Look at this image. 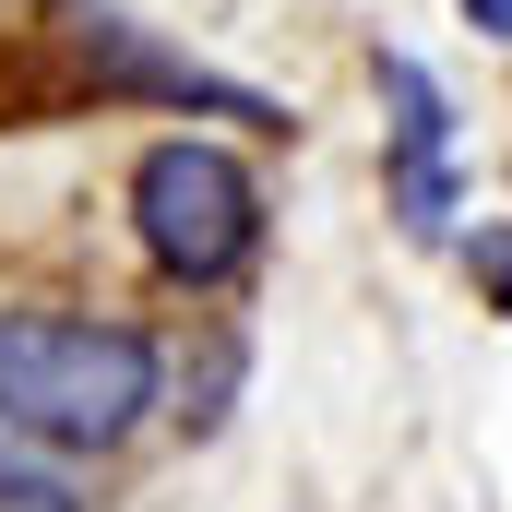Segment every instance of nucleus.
<instances>
[{
  "mask_svg": "<svg viewBox=\"0 0 512 512\" xmlns=\"http://www.w3.org/2000/svg\"><path fill=\"white\" fill-rule=\"evenodd\" d=\"M155 334L84 322V310H0V429H24L36 453H108L155 417Z\"/></svg>",
  "mask_w": 512,
  "mask_h": 512,
  "instance_id": "nucleus-1",
  "label": "nucleus"
},
{
  "mask_svg": "<svg viewBox=\"0 0 512 512\" xmlns=\"http://www.w3.org/2000/svg\"><path fill=\"white\" fill-rule=\"evenodd\" d=\"M131 227H143L155 274L227 286V274L262 251V191H251V167H239L227 143L179 131V143H143V167H131Z\"/></svg>",
  "mask_w": 512,
  "mask_h": 512,
  "instance_id": "nucleus-2",
  "label": "nucleus"
},
{
  "mask_svg": "<svg viewBox=\"0 0 512 512\" xmlns=\"http://www.w3.org/2000/svg\"><path fill=\"white\" fill-rule=\"evenodd\" d=\"M48 48H60V72L72 84H96V96H167V108H215V120H286L274 96H251V84H227V72H203V60H179V48H155L131 12H108V0H60L48 12Z\"/></svg>",
  "mask_w": 512,
  "mask_h": 512,
  "instance_id": "nucleus-3",
  "label": "nucleus"
},
{
  "mask_svg": "<svg viewBox=\"0 0 512 512\" xmlns=\"http://www.w3.org/2000/svg\"><path fill=\"white\" fill-rule=\"evenodd\" d=\"M382 96H393V215H405V239H441L453 227V108H441V84L405 60V48H382Z\"/></svg>",
  "mask_w": 512,
  "mask_h": 512,
  "instance_id": "nucleus-4",
  "label": "nucleus"
},
{
  "mask_svg": "<svg viewBox=\"0 0 512 512\" xmlns=\"http://www.w3.org/2000/svg\"><path fill=\"white\" fill-rule=\"evenodd\" d=\"M465 262H477V298H489V310H512V227H489Z\"/></svg>",
  "mask_w": 512,
  "mask_h": 512,
  "instance_id": "nucleus-5",
  "label": "nucleus"
},
{
  "mask_svg": "<svg viewBox=\"0 0 512 512\" xmlns=\"http://www.w3.org/2000/svg\"><path fill=\"white\" fill-rule=\"evenodd\" d=\"M465 24H477V36H501V48H512V0H465Z\"/></svg>",
  "mask_w": 512,
  "mask_h": 512,
  "instance_id": "nucleus-6",
  "label": "nucleus"
}]
</instances>
